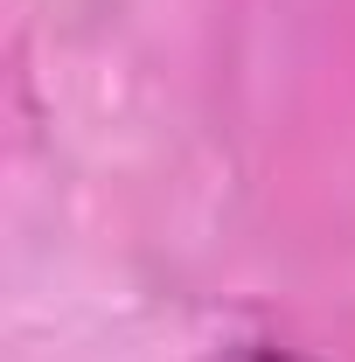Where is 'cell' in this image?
Wrapping results in <instances>:
<instances>
[{
	"instance_id": "obj_1",
	"label": "cell",
	"mask_w": 355,
	"mask_h": 362,
	"mask_svg": "<svg viewBox=\"0 0 355 362\" xmlns=\"http://www.w3.org/2000/svg\"><path fill=\"white\" fill-rule=\"evenodd\" d=\"M209 362H313V356H300V349H272V341H237V349H223V356H209Z\"/></svg>"
}]
</instances>
